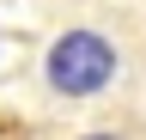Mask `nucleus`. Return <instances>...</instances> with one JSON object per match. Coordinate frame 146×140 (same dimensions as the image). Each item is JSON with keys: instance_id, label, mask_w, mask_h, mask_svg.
Returning <instances> with one entry per match:
<instances>
[{"instance_id": "1", "label": "nucleus", "mask_w": 146, "mask_h": 140, "mask_svg": "<svg viewBox=\"0 0 146 140\" xmlns=\"http://www.w3.org/2000/svg\"><path fill=\"white\" fill-rule=\"evenodd\" d=\"M122 67H128L122 25L110 31V25H104V12H85V19H67V25L49 37V49H43V67H36V73H43L49 98L91 104V98L116 92Z\"/></svg>"}, {"instance_id": "2", "label": "nucleus", "mask_w": 146, "mask_h": 140, "mask_svg": "<svg viewBox=\"0 0 146 140\" xmlns=\"http://www.w3.org/2000/svg\"><path fill=\"white\" fill-rule=\"evenodd\" d=\"M67 140H146V128H134V122H91V128H73Z\"/></svg>"}]
</instances>
